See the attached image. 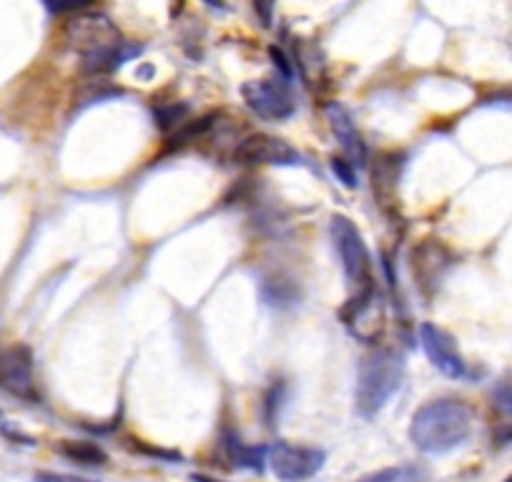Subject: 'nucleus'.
Here are the masks:
<instances>
[{
  "label": "nucleus",
  "mask_w": 512,
  "mask_h": 482,
  "mask_svg": "<svg viewBox=\"0 0 512 482\" xmlns=\"http://www.w3.org/2000/svg\"><path fill=\"white\" fill-rule=\"evenodd\" d=\"M68 46L83 56V71L98 76L121 68L128 58L141 53V46H128L111 18L103 13H78L66 23Z\"/></svg>",
  "instance_id": "obj_1"
},
{
  "label": "nucleus",
  "mask_w": 512,
  "mask_h": 482,
  "mask_svg": "<svg viewBox=\"0 0 512 482\" xmlns=\"http://www.w3.org/2000/svg\"><path fill=\"white\" fill-rule=\"evenodd\" d=\"M472 435V410L462 400L442 397L422 405L412 415L410 440L427 455H447Z\"/></svg>",
  "instance_id": "obj_2"
},
{
  "label": "nucleus",
  "mask_w": 512,
  "mask_h": 482,
  "mask_svg": "<svg viewBox=\"0 0 512 482\" xmlns=\"http://www.w3.org/2000/svg\"><path fill=\"white\" fill-rule=\"evenodd\" d=\"M405 377V362L392 349H374L359 362L357 390H354V407L357 415L372 420L387 407Z\"/></svg>",
  "instance_id": "obj_3"
},
{
  "label": "nucleus",
  "mask_w": 512,
  "mask_h": 482,
  "mask_svg": "<svg viewBox=\"0 0 512 482\" xmlns=\"http://www.w3.org/2000/svg\"><path fill=\"white\" fill-rule=\"evenodd\" d=\"M329 231H332L334 249H337L339 254V262H342L347 282L352 284L357 292L372 287V254H369L362 231L354 226L352 219H347V216L342 214L332 216Z\"/></svg>",
  "instance_id": "obj_4"
},
{
  "label": "nucleus",
  "mask_w": 512,
  "mask_h": 482,
  "mask_svg": "<svg viewBox=\"0 0 512 482\" xmlns=\"http://www.w3.org/2000/svg\"><path fill=\"white\" fill-rule=\"evenodd\" d=\"M267 462L274 475H277V480L304 482L322 470L324 462H327V455L319 447L277 442V445L269 447Z\"/></svg>",
  "instance_id": "obj_5"
},
{
  "label": "nucleus",
  "mask_w": 512,
  "mask_h": 482,
  "mask_svg": "<svg viewBox=\"0 0 512 482\" xmlns=\"http://www.w3.org/2000/svg\"><path fill=\"white\" fill-rule=\"evenodd\" d=\"M241 96H244L246 106L256 116L267 118V121L289 118L294 113V108H297L287 81H279V78H262V81L244 83L241 86Z\"/></svg>",
  "instance_id": "obj_6"
},
{
  "label": "nucleus",
  "mask_w": 512,
  "mask_h": 482,
  "mask_svg": "<svg viewBox=\"0 0 512 482\" xmlns=\"http://www.w3.org/2000/svg\"><path fill=\"white\" fill-rule=\"evenodd\" d=\"M0 387L18 400L38 402L33 354L26 344H13L0 352Z\"/></svg>",
  "instance_id": "obj_7"
},
{
  "label": "nucleus",
  "mask_w": 512,
  "mask_h": 482,
  "mask_svg": "<svg viewBox=\"0 0 512 482\" xmlns=\"http://www.w3.org/2000/svg\"><path fill=\"white\" fill-rule=\"evenodd\" d=\"M234 161L241 166H297L302 164V156L284 139L269 134H251L236 144Z\"/></svg>",
  "instance_id": "obj_8"
},
{
  "label": "nucleus",
  "mask_w": 512,
  "mask_h": 482,
  "mask_svg": "<svg viewBox=\"0 0 512 482\" xmlns=\"http://www.w3.org/2000/svg\"><path fill=\"white\" fill-rule=\"evenodd\" d=\"M452 262H455L452 252L437 239H425L412 249V274L425 297L435 294L445 274L450 272Z\"/></svg>",
  "instance_id": "obj_9"
},
{
  "label": "nucleus",
  "mask_w": 512,
  "mask_h": 482,
  "mask_svg": "<svg viewBox=\"0 0 512 482\" xmlns=\"http://www.w3.org/2000/svg\"><path fill=\"white\" fill-rule=\"evenodd\" d=\"M420 342L427 359H430L432 365H435L445 377H450V380H465V377L470 375L467 362L462 359L455 339H452L445 329H440L437 324L425 322L420 327Z\"/></svg>",
  "instance_id": "obj_10"
},
{
  "label": "nucleus",
  "mask_w": 512,
  "mask_h": 482,
  "mask_svg": "<svg viewBox=\"0 0 512 482\" xmlns=\"http://www.w3.org/2000/svg\"><path fill=\"white\" fill-rule=\"evenodd\" d=\"M327 121L332 126L334 136L337 141L342 144V149L352 156L354 161H362L364 159V144L357 134V126H354L352 116H349L347 108L342 103H329L327 106Z\"/></svg>",
  "instance_id": "obj_11"
},
{
  "label": "nucleus",
  "mask_w": 512,
  "mask_h": 482,
  "mask_svg": "<svg viewBox=\"0 0 512 482\" xmlns=\"http://www.w3.org/2000/svg\"><path fill=\"white\" fill-rule=\"evenodd\" d=\"M58 455L66 457L73 465L83 467H103L108 462V452L91 440H61L58 442Z\"/></svg>",
  "instance_id": "obj_12"
},
{
  "label": "nucleus",
  "mask_w": 512,
  "mask_h": 482,
  "mask_svg": "<svg viewBox=\"0 0 512 482\" xmlns=\"http://www.w3.org/2000/svg\"><path fill=\"white\" fill-rule=\"evenodd\" d=\"M224 447L236 467H249V470L259 472L264 467V462H267V447L244 445V442L236 435H231V432H224Z\"/></svg>",
  "instance_id": "obj_13"
},
{
  "label": "nucleus",
  "mask_w": 512,
  "mask_h": 482,
  "mask_svg": "<svg viewBox=\"0 0 512 482\" xmlns=\"http://www.w3.org/2000/svg\"><path fill=\"white\" fill-rule=\"evenodd\" d=\"M264 299H267L272 307H287V304L297 302L299 292L294 289L292 282H284V279H267L262 287Z\"/></svg>",
  "instance_id": "obj_14"
},
{
  "label": "nucleus",
  "mask_w": 512,
  "mask_h": 482,
  "mask_svg": "<svg viewBox=\"0 0 512 482\" xmlns=\"http://www.w3.org/2000/svg\"><path fill=\"white\" fill-rule=\"evenodd\" d=\"M492 402H495L497 410L512 412V372L502 375L500 380L492 387Z\"/></svg>",
  "instance_id": "obj_15"
},
{
  "label": "nucleus",
  "mask_w": 512,
  "mask_h": 482,
  "mask_svg": "<svg viewBox=\"0 0 512 482\" xmlns=\"http://www.w3.org/2000/svg\"><path fill=\"white\" fill-rule=\"evenodd\" d=\"M332 171H334V176H337V179L347 186V189H354V186H357V174H354V169L349 161L332 159Z\"/></svg>",
  "instance_id": "obj_16"
},
{
  "label": "nucleus",
  "mask_w": 512,
  "mask_h": 482,
  "mask_svg": "<svg viewBox=\"0 0 512 482\" xmlns=\"http://www.w3.org/2000/svg\"><path fill=\"white\" fill-rule=\"evenodd\" d=\"M134 442V445H131V450H136V452H144V455H151V457H161V460H169V462H174V460H181V455L179 452H171V450H159V447H149V445H144V442L141 440H131Z\"/></svg>",
  "instance_id": "obj_17"
},
{
  "label": "nucleus",
  "mask_w": 512,
  "mask_h": 482,
  "mask_svg": "<svg viewBox=\"0 0 512 482\" xmlns=\"http://www.w3.org/2000/svg\"><path fill=\"white\" fill-rule=\"evenodd\" d=\"M33 482H93V480H86V477H78V475H66V472L41 470L33 475Z\"/></svg>",
  "instance_id": "obj_18"
},
{
  "label": "nucleus",
  "mask_w": 512,
  "mask_h": 482,
  "mask_svg": "<svg viewBox=\"0 0 512 482\" xmlns=\"http://www.w3.org/2000/svg\"><path fill=\"white\" fill-rule=\"evenodd\" d=\"M400 480H402V470H397V467H384V470L372 472V475L362 477V480L357 482H400Z\"/></svg>",
  "instance_id": "obj_19"
},
{
  "label": "nucleus",
  "mask_w": 512,
  "mask_h": 482,
  "mask_svg": "<svg viewBox=\"0 0 512 482\" xmlns=\"http://www.w3.org/2000/svg\"><path fill=\"white\" fill-rule=\"evenodd\" d=\"M269 56H272L274 66H279V71H282V78H292V66H289V61H287V56H284L282 48L272 46L269 48Z\"/></svg>",
  "instance_id": "obj_20"
},
{
  "label": "nucleus",
  "mask_w": 512,
  "mask_h": 482,
  "mask_svg": "<svg viewBox=\"0 0 512 482\" xmlns=\"http://www.w3.org/2000/svg\"><path fill=\"white\" fill-rule=\"evenodd\" d=\"M495 445H512V422H502L495 432H492Z\"/></svg>",
  "instance_id": "obj_21"
},
{
  "label": "nucleus",
  "mask_w": 512,
  "mask_h": 482,
  "mask_svg": "<svg viewBox=\"0 0 512 482\" xmlns=\"http://www.w3.org/2000/svg\"><path fill=\"white\" fill-rule=\"evenodd\" d=\"M490 103H505V106H512V91L495 93V96L490 98Z\"/></svg>",
  "instance_id": "obj_22"
},
{
  "label": "nucleus",
  "mask_w": 512,
  "mask_h": 482,
  "mask_svg": "<svg viewBox=\"0 0 512 482\" xmlns=\"http://www.w3.org/2000/svg\"><path fill=\"white\" fill-rule=\"evenodd\" d=\"M191 482H219V480H214V477H209V475H199V472H196V475H191Z\"/></svg>",
  "instance_id": "obj_23"
},
{
  "label": "nucleus",
  "mask_w": 512,
  "mask_h": 482,
  "mask_svg": "<svg viewBox=\"0 0 512 482\" xmlns=\"http://www.w3.org/2000/svg\"><path fill=\"white\" fill-rule=\"evenodd\" d=\"M505 482H512V475H510V477H507V480H505Z\"/></svg>",
  "instance_id": "obj_24"
}]
</instances>
